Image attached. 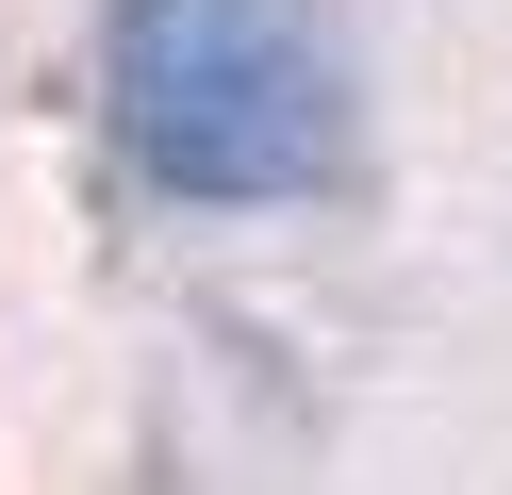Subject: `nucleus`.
Masks as SVG:
<instances>
[{"mask_svg":"<svg viewBox=\"0 0 512 495\" xmlns=\"http://www.w3.org/2000/svg\"><path fill=\"white\" fill-rule=\"evenodd\" d=\"M100 116L149 198L265 215L347 165V33L331 0H100Z\"/></svg>","mask_w":512,"mask_h":495,"instance_id":"1","label":"nucleus"}]
</instances>
